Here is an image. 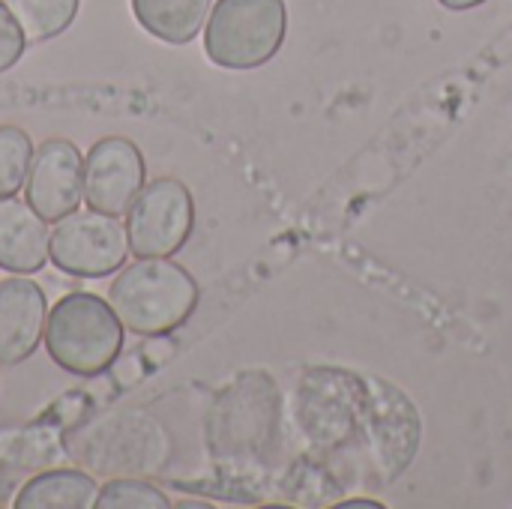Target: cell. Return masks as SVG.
I'll use <instances>...</instances> for the list:
<instances>
[{
  "label": "cell",
  "mask_w": 512,
  "mask_h": 509,
  "mask_svg": "<svg viewBox=\"0 0 512 509\" xmlns=\"http://www.w3.org/2000/svg\"><path fill=\"white\" fill-rule=\"evenodd\" d=\"M66 453L93 477H153L162 474L171 456L165 426L147 411H111L78 426Z\"/></svg>",
  "instance_id": "6da1fadb"
},
{
  "label": "cell",
  "mask_w": 512,
  "mask_h": 509,
  "mask_svg": "<svg viewBox=\"0 0 512 509\" xmlns=\"http://www.w3.org/2000/svg\"><path fill=\"white\" fill-rule=\"evenodd\" d=\"M198 282L171 258H138L108 288V303L135 336H165L198 309Z\"/></svg>",
  "instance_id": "7a4b0ae2"
},
{
  "label": "cell",
  "mask_w": 512,
  "mask_h": 509,
  "mask_svg": "<svg viewBox=\"0 0 512 509\" xmlns=\"http://www.w3.org/2000/svg\"><path fill=\"white\" fill-rule=\"evenodd\" d=\"M123 324L108 300L75 291L60 297L45 321V351L69 375H102L123 348Z\"/></svg>",
  "instance_id": "3957f363"
},
{
  "label": "cell",
  "mask_w": 512,
  "mask_h": 509,
  "mask_svg": "<svg viewBox=\"0 0 512 509\" xmlns=\"http://www.w3.org/2000/svg\"><path fill=\"white\" fill-rule=\"evenodd\" d=\"M285 30V0H216L204 24V51L219 69H258L279 54Z\"/></svg>",
  "instance_id": "277c9868"
},
{
  "label": "cell",
  "mask_w": 512,
  "mask_h": 509,
  "mask_svg": "<svg viewBox=\"0 0 512 509\" xmlns=\"http://www.w3.org/2000/svg\"><path fill=\"white\" fill-rule=\"evenodd\" d=\"M129 237L120 216L99 210H72L51 228L48 261L78 279H102L123 267Z\"/></svg>",
  "instance_id": "5b68a950"
},
{
  "label": "cell",
  "mask_w": 512,
  "mask_h": 509,
  "mask_svg": "<svg viewBox=\"0 0 512 509\" xmlns=\"http://www.w3.org/2000/svg\"><path fill=\"white\" fill-rule=\"evenodd\" d=\"M195 228V201L177 177H156L144 183L126 210L129 252L138 258L177 255Z\"/></svg>",
  "instance_id": "8992f818"
},
{
  "label": "cell",
  "mask_w": 512,
  "mask_h": 509,
  "mask_svg": "<svg viewBox=\"0 0 512 509\" xmlns=\"http://www.w3.org/2000/svg\"><path fill=\"white\" fill-rule=\"evenodd\" d=\"M84 198V156L66 138H48L33 150L24 201L45 219L60 222Z\"/></svg>",
  "instance_id": "52a82bcc"
},
{
  "label": "cell",
  "mask_w": 512,
  "mask_h": 509,
  "mask_svg": "<svg viewBox=\"0 0 512 509\" xmlns=\"http://www.w3.org/2000/svg\"><path fill=\"white\" fill-rule=\"evenodd\" d=\"M147 168L138 144L129 138H102L84 156V201L87 207L123 216L144 189Z\"/></svg>",
  "instance_id": "ba28073f"
},
{
  "label": "cell",
  "mask_w": 512,
  "mask_h": 509,
  "mask_svg": "<svg viewBox=\"0 0 512 509\" xmlns=\"http://www.w3.org/2000/svg\"><path fill=\"white\" fill-rule=\"evenodd\" d=\"M48 321L45 291L24 276L0 282V366L24 363L42 342Z\"/></svg>",
  "instance_id": "9c48e42d"
},
{
  "label": "cell",
  "mask_w": 512,
  "mask_h": 509,
  "mask_svg": "<svg viewBox=\"0 0 512 509\" xmlns=\"http://www.w3.org/2000/svg\"><path fill=\"white\" fill-rule=\"evenodd\" d=\"M51 249L48 222L27 204L12 198L0 201V270L30 276L45 267Z\"/></svg>",
  "instance_id": "30bf717a"
},
{
  "label": "cell",
  "mask_w": 512,
  "mask_h": 509,
  "mask_svg": "<svg viewBox=\"0 0 512 509\" xmlns=\"http://www.w3.org/2000/svg\"><path fill=\"white\" fill-rule=\"evenodd\" d=\"M96 495L99 486L93 474L78 468H57L27 480L12 504L15 509H90L96 507Z\"/></svg>",
  "instance_id": "8fae6325"
},
{
  "label": "cell",
  "mask_w": 512,
  "mask_h": 509,
  "mask_svg": "<svg viewBox=\"0 0 512 509\" xmlns=\"http://www.w3.org/2000/svg\"><path fill=\"white\" fill-rule=\"evenodd\" d=\"M135 21L165 45H189L207 24L213 0H129Z\"/></svg>",
  "instance_id": "7c38bea8"
},
{
  "label": "cell",
  "mask_w": 512,
  "mask_h": 509,
  "mask_svg": "<svg viewBox=\"0 0 512 509\" xmlns=\"http://www.w3.org/2000/svg\"><path fill=\"white\" fill-rule=\"evenodd\" d=\"M81 0H6L27 42H48L69 30Z\"/></svg>",
  "instance_id": "4fadbf2b"
},
{
  "label": "cell",
  "mask_w": 512,
  "mask_h": 509,
  "mask_svg": "<svg viewBox=\"0 0 512 509\" xmlns=\"http://www.w3.org/2000/svg\"><path fill=\"white\" fill-rule=\"evenodd\" d=\"M33 141L18 126H0V201L12 198L30 171Z\"/></svg>",
  "instance_id": "5bb4252c"
},
{
  "label": "cell",
  "mask_w": 512,
  "mask_h": 509,
  "mask_svg": "<svg viewBox=\"0 0 512 509\" xmlns=\"http://www.w3.org/2000/svg\"><path fill=\"white\" fill-rule=\"evenodd\" d=\"M171 501L165 492L150 486L144 477H114L108 480L99 495H96V509H165Z\"/></svg>",
  "instance_id": "9a60e30c"
},
{
  "label": "cell",
  "mask_w": 512,
  "mask_h": 509,
  "mask_svg": "<svg viewBox=\"0 0 512 509\" xmlns=\"http://www.w3.org/2000/svg\"><path fill=\"white\" fill-rule=\"evenodd\" d=\"M24 48H27V36L15 21V15L9 12L6 0H0V72L12 69L21 60Z\"/></svg>",
  "instance_id": "2e32d148"
},
{
  "label": "cell",
  "mask_w": 512,
  "mask_h": 509,
  "mask_svg": "<svg viewBox=\"0 0 512 509\" xmlns=\"http://www.w3.org/2000/svg\"><path fill=\"white\" fill-rule=\"evenodd\" d=\"M438 3L447 6V9H453V12H465V9H477V6H483L489 0H438Z\"/></svg>",
  "instance_id": "e0dca14e"
},
{
  "label": "cell",
  "mask_w": 512,
  "mask_h": 509,
  "mask_svg": "<svg viewBox=\"0 0 512 509\" xmlns=\"http://www.w3.org/2000/svg\"><path fill=\"white\" fill-rule=\"evenodd\" d=\"M342 507H369V509H381L378 501H345Z\"/></svg>",
  "instance_id": "ac0fdd59"
}]
</instances>
